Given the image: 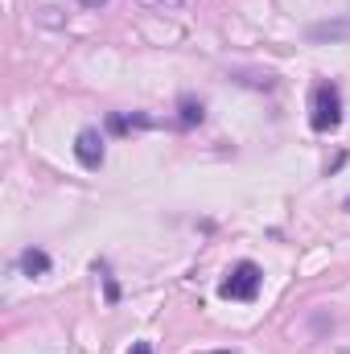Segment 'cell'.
I'll list each match as a JSON object with an SVG mask.
<instances>
[{"instance_id":"cell-1","label":"cell","mask_w":350,"mask_h":354,"mask_svg":"<svg viewBox=\"0 0 350 354\" xmlns=\"http://www.w3.org/2000/svg\"><path fill=\"white\" fill-rule=\"evenodd\" d=\"M342 124V91L334 83L313 87V107H309V128L313 132H334Z\"/></svg>"},{"instance_id":"cell-2","label":"cell","mask_w":350,"mask_h":354,"mask_svg":"<svg viewBox=\"0 0 350 354\" xmlns=\"http://www.w3.org/2000/svg\"><path fill=\"white\" fill-rule=\"evenodd\" d=\"M260 284H264L260 264H252V260H239V264L227 272V280L219 284V297H223V301H256Z\"/></svg>"},{"instance_id":"cell-3","label":"cell","mask_w":350,"mask_h":354,"mask_svg":"<svg viewBox=\"0 0 350 354\" xmlns=\"http://www.w3.org/2000/svg\"><path fill=\"white\" fill-rule=\"evenodd\" d=\"M75 157H79L83 169H99V165H103V136H99L95 128H83V132L75 136Z\"/></svg>"},{"instance_id":"cell-4","label":"cell","mask_w":350,"mask_h":354,"mask_svg":"<svg viewBox=\"0 0 350 354\" xmlns=\"http://www.w3.org/2000/svg\"><path fill=\"white\" fill-rule=\"evenodd\" d=\"M313 46H322V41H347L350 37V21H322V25H309V33H305Z\"/></svg>"},{"instance_id":"cell-5","label":"cell","mask_w":350,"mask_h":354,"mask_svg":"<svg viewBox=\"0 0 350 354\" xmlns=\"http://www.w3.org/2000/svg\"><path fill=\"white\" fill-rule=\"evenodd\" d=\"M17 264H21V272H25V276H46V272H50V256H46L42 248H25Z\"/></svg>"},{"instance_id":"cell-6","label":"cell","mask_w":350,"mask_h":354,"mask_svg":"<svg viewBox=\"0 0 350 354\" xmlns=\"http://www.w3.org/2000/svg\"><path fill=\"white\" fill-rule=\"evenodd\" d=\"M202 120H206L202 99H190V95H185V99H181V124H185V128H194V124H202Z\"/></svg>"},{"instance_id":"cell-7","label":"cell","mask_w":350,"mask_h":354,"mask_svg":"<svg viewBox=\"0 0 350 354\" xmlns=\"http://www.w3.org/2000/svg\"><path fill=\"white\" fill-rule=\"evenodd\" d=\"M95 272H99V276H103V284H107V301H111V305H116V301H120V284H116V280H111V276H107V264H103V260H99V264H95Z\"/></svg>"},{"instance_id":"cell-8","label":"cell","mask_w":350,"mask_h":354,"mask_svg":"<svg viewBox=\"0 0 350 354\" xmlns=\"http://www.w3.org/2000/svg\"><path fill=\"white\" fill-rule=\"evenodd\" d=\"M140 4H149V8H161V12H181L190 0H140Z\"/></svg>"},{"instance_id":"cell-9","label":"cell","mask_w":350,"mask_h":354,"mask_svg":"<svg viewBox=\"0 0 350 354\" xmlns=\"http://www.w3.org/2000/svg\"><path fill=\"white\" fill-rule=\"evenodd\" d=\"M128 354H153V346H149V342H136V346H132Z\"/></svg>"},{"instance_id":"cell-10","label":"cell","mask_w":350,"mask_h":354,"mask_svg":"<svg viewBox=\"0 0 350 354\" xmlns=\"http://www.w3.org/2000/svg\"><path fill=\"white\" fill-rule=\"evenodd\" d=\"M79 4H83V8H103L107 0H79Z\"/></svg>"},{"instance_id":"cell-11","label":"cell","mask_w":350,"mask_h":354,"mask_svg":"<svg viewBox=\"0 0 350 354\" xmlns=\"http://www.w3.org/2000/svg\"><path fill=\"white\" fill-rule=\"evenodd\" d=\"M338 354H350V346H342V351H338Z\"/></svg>"},{"instance_id":"cell-12","label":"cell","mask_w":350,"mask_h":354,"mask_svg":"<svg viewBox=\"0 0 350 354\" xmlns=\"http://www.w3.org/2000/svg\"><path fill=\"white\" fill-rule=\"evenodd\" d=\"M219 354H231V351H219Z\"/></svg>"},{"instance_id":"cell-13","label":"cell","mask_w":350,"mask_h":354,"mask_svg":"<svg viewBox=\"0 0 350 354\" xmlns=\"http://www.w3.org/2000/svg\"><path fill=\"white\" fill-rule=\"evenodd\" d=\"M347 210H350V198H347Z\"/></svg>"}]
</instances>
